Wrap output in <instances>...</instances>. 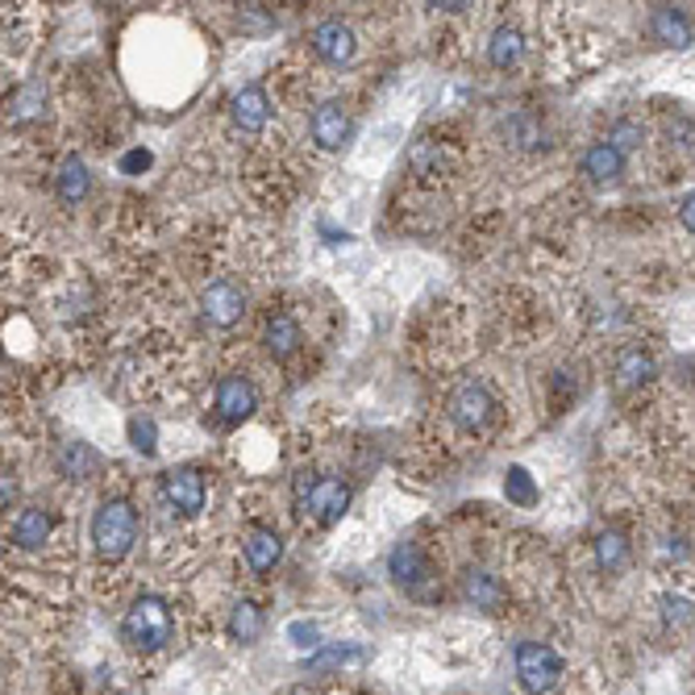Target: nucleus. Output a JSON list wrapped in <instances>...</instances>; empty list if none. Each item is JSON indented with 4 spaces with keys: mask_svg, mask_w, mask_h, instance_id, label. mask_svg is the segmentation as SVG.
I'll return each instance as SVG.
<instances>
[{
    "mask_svg": "<svg viewBox=\"0 0 695 695\" xmlns=\"http://www.w3.org/2000/svg\"><path fill=\"white\" fill-rule=\"evenodd\" d=\"M517 683L529 695H549L563 683V658L546 641H521L517 646Z\"/></svg>",
    "mask_w": 695,
    "mask_h": 695,
    "instance_id": "7ed1b4c3",
    "label": "nucleus"
},
{
    "mask_svg": "<svg viewBox=\"0 0 695 695\" xmlns=\"http://www.w3.org/2000/svg\"><path fill=\"white\" fill-rule=\"evenodd\" d=\"M121 637L129 641V650L159 653L171 646L175 637V621L163 595H138L121 616Z\"/></svg>",
    "mask_w": 695,
    "mask_h": 695,
    "instance_id": "f257e3e1",
    "label": "nucleus"
},
{
    "mask_svg": "<svg viewBox=\"0 0 695 695\" xmlns=\"http://www.w3.org/2000/svg\"><path fill=\"white\" fill-rule=\"evenodd\" d=\"M496 413V401L484 383H463L454 396H450V421L466 429V433H479Z\"/></svg>",
    "mask_w": 695,
    "mask_h": 695,
    "instance_id": "423d86ee",
    "label": "nucleus"
},
{
    "mask_svg": "<svg viewBox=\"0 0 695 695\" xmlns=\"http://www.w3.org/2000/svg\"><path fill=\"white\" fill-rule=\"evenodd\" d=\"M154 438H159V429H154L150 417H134V421H129V442H134L138 454H154V445H159Z\"/></svg>",
    "mask_w": 695,
    "mask_h": 695,
    "instance_id": "c756f323",
    "label": "nucleus"
},
{
    "mask_svg": "<svg viewBox=\"0 0 695 695\" xmlns=\"http://www.w3.org/2000/svg\"><path fill=\"white\" fill-rule=\"evenodd\" d=\"M150 167V150H129V154H121V171L126 175H138V171H147Z\"/></svg>",
    "mask_w": 695,
    "mask_h": 695,
    "instance_id": "7c9ffc66",
    "label": "nucleus"
},
{
    "mask_svg": "<svg viewBox=\"0 0 695 695\" xmlns=\"http://www.w3.org/2000/svg\"><path fill=\"white\" fill-rule=\"evenodd\" d=\"M653 375V355L641 350V346H629L616 355V367H612V387L616 392H637L641 383H650Z\"/></svg>",
    "mask_w": 695,
    "mask_h": 695,
    "instance_id": "2eb2a0df",
    "label": "nucleus"
},
{
    "mask_svg": "<svg viewBox=\"0 0 695 695\" xmlns=\"http://www.w3.org/2000/svg\"><path fill=\"white\" fill-rule=\"evenodd\" d=\"M50 529H55V517H50L43 505H25L22 512H18V521H13V546L38 549L46 537H50Z\"/></svg>",
    "mask_w": 695,
    "mask_h": 695,
    "instance_id": "f3484780",
    "label": "nucleus"
},
{
    "mask_svg": "<svg viewBox=\"0 0 695 695\" xmlns=\"http://www.w3.org/2000/svg\"><path fill=\"white\" fill-rule=\"evenodd\" d=\"M217 417L225 425H242L254 417V408H258V392H254V383L246 375H225V380L217 383Z\"/></svg>",
    "mask_w": 695,
    "mask_h": 695,
    "instance_id": "0eeeda50",
    "label": "nucleus"
},
{
    "mask_svg": "<svg viewBox=\"0 0 695 695\" xmlns=\"http://www.w3.org/2000/svg\"><path fill=\"white\" fill-rule=\"evenodd\" d=\"M55 192H59L63 205H80V200H88L92 175H88V163L80 154H67L63 163H59V171H55Z\"/></svg>",
    "mask_w": 695,
    "mask_h": 695,
    "instance_id": "a211bd4d",
    "label": "nucleus"
},
{
    "mask_svg": "<svg viewBox=\"0 0 695 695\" xmlns=\"http://www.w3.org/2000/svg\"><path fill=\"white\" fill-rule=\"evenodd\" d=\"M300 508L313 521H321V525H337L346 517V508H350V487L341 484V479H316V487L309 491V500Z\"/></svg>",
    "mask_w": 695,
    "mask_h": 695,
    "instance_id": "9d476101",
    "label": "nucleus"
},
{
    "mask_svg": "<svg viewBox=\"0 0 695 695\" xmlns=\"http://www.w3.org/2000/svg\"><path fill=\"white\" fill-rule=\"evenodd\" d=\"M59 466H63L67 479H92L96 466H101V454L84 442H67L63 450H59Z\"/></svg>",
    "mask_w": 695,
    "mask_h": 695,
    "instance_id": "393cba45",
    "label": "nucleus"
},
{
    "mask_svg": "<svg viewBox=\"0 0 695 695\" xmlns=\"http://www.w3.org/2000/svg\"><path fill=\"white\" fill-rule=\"evenodd\" d=\"M200 313L212 329H233L242 316H246V292L233 283V279H217L200 296Z\"/></svg>",
    "mask_w": 695,
    "mask_h": 695,
    "instance_id": "20e7f679",
    "label": "nucleus"
},
{
    "mask_svg": "<svg viewBox=\"0 0 695 695\" xmlns=\"http://www.w3.org/2000/svg\"><path fill=\"white\" fill-rule=\"evenodd\" d=\"M459 591H463L466 604L479 612H500L508 604V588L484 567H466L463 575H459Z\"/></svg>",
    "mask_w": 695,
    "mask_h": 695,
    "instance_id": "1a4fd4ad",
    "label": "nucleus"
},
{
    "mask_svg": "<svg viewBox=\"0 0 695 695\" xmlns=\"http://www.w3.org/2000/svg\"><path fill=\"white\" fill-rule=\"evenodd\" d=\"M313 50L325 59V63L341 67L359 55V38H355V30L346 22H321L313 30Z\"/></svg>",
    "mask_w": 695,
    "mask_h": 695,
    "instance_id": "9b49d317",
    "label": "nucleus"
},
{
    "mask_svg": "<svg viewBox=\"0 0 695 695\" xmlns=\"http://www.w3.org/2000/svg\"><path fill=\"white\" fill-rule=\"evenodd\" d=\"M242 554H246V567H251L254 575H267V570H275V563L283 558V537H279L275 529H251Z\"/></svg>",
    "mask_w": 695,
    "mask_h": 695,
    "instance_id": "6ab92c4d",
    "label": "nucleus"
},
{
    "mask_svg": "<svg viewBox=\"0 0 695 695\" xmlns=\"http://www.w3.org/2000/svg\"><path fill=\"white\" fill-rule=\"evenodd\" d=\"M408 163H413V171H417V175H442L450 159H445L442 142H429V138H425V142H417V147H413Z\"/></svg>",
    "mask_w": 695,
    "mask_h": 695,
    "instance_id": "cd10ccee",
    "label": "nucleus"
},
{
    "mask_svg": "<svg viewBox=\"0 0 695 695\" xmlns=\"http://www.w3.org/2000/svg\"><path fill=\"white\" fill-rule=\"evenodd\" d=\"M609 142L621 150V154H629V150H637L641 142H646V126H641V121H629V117H621V121L609 129Z\"/></svg>",
    "mask_w": 695,
    "mask_h": 695,
    "instance_id": "c85d7f7f",
    "label": "nucleus"
},
{
    "mask_svg": "<svg viewBox=\"0 0 695 695\" xmlns=\"http://www.w3.org/2000/svg\"><path fill=\"white\" fill-rule=\"evenodd\" d=\"M13 496H18V479H13V471H4V484H0V500H4V508L13 505Z\"/></svg>",
    "mask_w": 695,
    "mask_h": 695,
    "instance_id": "72a5a7b5",
    "label": "nucleus"
},
{
    "mask_svg": "<svg viewBox=\"0 0 695 695\" xmlns=\"http://www.w3.org/2000/svg\"><path fill=\"white\" fill-rule=\"evenodd\" d=\"M505 138L517 150H546L549 147L546 126H542V117H533V113H512L505 121Z\"/></svg>",
    "mask_w": 695,
    "mask_h": 695,
    "instance_id": "5701e85b",
    "label": "nucleus"
},
{
    "mask_svg": "<svg viewBox=\"0 0 695 695\" xmlns=\"http://www.w3.org/2000/svg\"><path fill=\"white\" fill-rule=\"evenodd\" d=\"M138 542V512L129 500H105L92 517V546L105 563H121Z\"/></svg>",
    "mask_w": 695,
    "mask_h": 695,
    "instance_id": "f03ea898",
    "label": "nucleus"
},
{
    "mask_svg": "<svg viewBox=\"0 0 695 695\" xmlns=\"http://www.w3.org/2000/svg\"><path fill=\"white\" fill-rule=\"evenodd\" d=\"M679 221H683V225L695 233V192H692V196H683V205H679Z\"/></svg>",
    "mask_w": 695,
    "mask_h": 695,
    "instance_id": "473e14b6",
    "label": "nucleus"
},
{
    "mask_svg": "<svg viewBox=\"0 0 695 695\" xmlns=\"http://www.w3.org/2000/svg\"><path fill=\"white\" fill-rule=\"evenodd\" d=\"M583 175L591 184H616L625 175V154L612 147V142H595L583 154Z\"/></svg>",
    "mask_w": 695,
    "mask_h": 695,
    "instance_id": "aec40b11",
    "label": "nucleus"
},
{
    "mask_svg": "<svg viewBox=\"0 0 695 695\" xmlns=\"http://www.w3.org/2000/svg\"><path fill=\"white\" fill-rule=\"evenodd\" d=\"M43 101H46L43 80H30V84H22V88H18V96H13V105H9V121H13V126H22V121H30V117H38Z\"/></svg>",
    "mask_w": 695,
    "mask_h": 695,
    "instance_id": "bb28decb",
    "label": "nucleus"
},
{
    "mask_svg": "<svg viewBox=\"0 0 695 695\" xmlns=\"http://www.w3.org/2000/svg\"><path fill=\"white\" fill-rule=\"evenodd\" d=\"M387 575L396 579V588H404L408 595H421V600H429V591H425V583H429V558H425V549L417 546V542H401V546L392 549V558H387Z\"/></svg>",
    "mask_w": 695,
    "mask_h": 695,
    "instance_id": "39448f33",
    "label": "nucleus"
},
{
    "mask_svg": "<svg viewBox=\"0 0 695 695\" xmlns=\"http://www.w3.org/2000/svg\"><path fill=\"white\" fill-rule=\"evenodd\" d=\"M505 496H508V505L533 508L542 491H537V484H533V475H529L525 466H508L505 471Z\"/></svg>",
    "mask_w": 695,
    "mask_h": 695,
    "instance_id": "a878e982",
    "label": "nucleus"
},
{
    "mask_svg": "<svg viewBox=\"0 0 695 695\" xmlns=\"http://www.w3.org/2000/svg\"><path fill=\"white\" fill-rule=\"evenodd\" d=\"M163 496L179 517H196L205 508V475L196 466H175L163 475Z\"/></svg>",
    "mask_w": 695,
    "mask_h": 695,
    "instance_id": "6e6552de",
    "label": "nucleus"
},
{
    "mask_svg": "<svg viewBox=\"0 0 695 695\" xmlns=\"http://www.w3.org/2000/svg\"><path fill=\"white\" fill-rule=\"evenodd\" d=\"M267 629V621H263V609L254 604V600H238L230 609V621H225V633H230V641L238 646H254L258 637Z\"/></svg>",
    "mask_w": 695,
    "mask_h": 695,
    "instance_id": "412c9836",
    "label": "nucleus"
},
{
    "mask_svg": "<svg viewBox=\"0 0 695 695\" xmlns=\"http://www.w3.org/2000/svg\"><path fill=\"white\" fill-rule=\"evenodd\" d=\"M487 59H491V67H500V71L517 67L525 59V34L517 25H500L491 34V43H487Z\"/></svg>",
    "mask_w": 695,
    "mask_h": 695,
    "instance_id": "4be33fe9",
    "label": "nucleus"
},
{
    "mask_svg": "<svg viewBox=\"0 0 695 695\" xmlns=\"http://www.w3.org/2000/svg\"><path fill=\"white\" fill-rule=\"evenodd\" d=\"M300 341H304V334H300L296 316H288V313L267 316V325H263V346H267V355H271L275 362L292 359L296 350H300Z\"/></svg>",
    "mask_w": 695,
    "mask_h": 695,
    "instance_id": "4468645a",
    "label": "nucleus"
},
{
    "mask_svg": "<svg viewBox=\"0 0 695 695\" xmlns=\"http://www.w3.org/2000/svg\"><path fill=\"white\" fill-rule=\"evenodd\" d=\"M230 117L242 134H263L267 121H271V101H267V92L258 84L242 88V92L230 101Z\"/></svg>",
    "mask_w": 695,
    "mask_h": 695,
    "instance_id": "f8f14e48",
    "label": "nucleus"
},
{
    "mask_svg": "<svg viewBox=\"0 0 695 695\" xmlns=\"http://www.w3.org/2000/svg\"><path fill=\"white\" fill-rule=\"evenodd\" d=\"M650 34L662 46H674V50L692 46V38H695L687 13H683V9H671V4H658V9L650 13Z\"/></svg>",
    "mask_w": 695,
    "mask_h": 695,
    "instance_id": "dca6fc26",
    "label": "nucleus"
},
{
    "mask_svg": "<svg viewBox=\"0 0 695 695\" xmlns=\"http://www.w3.org/2000/svg\"><path fill=\"white\" fill-rule=\"evenodd\" d=\"M309 129H313V142L321 150H337L346 142V134H350V113H346L341 101H325V105L313 108Z\"/></svg>",
    "mask_w": 695,
    "mask_h": 695,
    "instance_id": "ddd939ff",
    "label": "nucleus"
},
{
    "mask_svg": "<svg viewBox=\"0 0 695 695\" xmlns=\"http://www.w3.org/2000/svg\"><path fill=\"white\" fill-rule=\"evenodd\" d=\"M595 567L604 570V575H616V570L629 567V542H625V533L604 529V533L595 537Z\"/></svg>",
    "mask_w": 695,
    "mask_h": 695,
    "instance_id": "b1692460",
    "label": "nucleus"
},
{
    "mask_svg": "<svg viewBox=\"0 0 695 695\" xmlns=\"http://www.w3.org/2000/svg\"><path fill=\"white\" fill-rule=\"evenodd\" d=\"M316 479H321V475H316V471H296V505H304V500H309V491H313L316 487Z\"/></svg>",
    "mask_w": 695,
    "mask_h": 695,
    "instance_id": "2f4dec72",
    "label": "nucleus"
}]
</instances>
